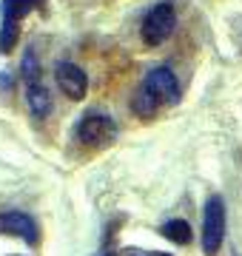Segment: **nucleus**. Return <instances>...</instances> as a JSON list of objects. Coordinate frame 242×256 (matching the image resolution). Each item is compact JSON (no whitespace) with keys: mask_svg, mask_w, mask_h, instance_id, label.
<instances>
[{"mask_svg":"<svg viewBox=\"0 0 242 256\" xmlns=\"http://www.w3.org/2000/svg\"><path fill=\"white\" fill-rule=\"evenodd\" d=\"M106 256H117V254H106Z\"/></svg>","mask_w":242,"mask_h":256,"instance_id":"15","label":"nucleus"},{"mask_svg":"<svg viewBox=\"0 0 242 256\" xmlns=\"http://www.w3.org/2000/svg\"><path fill=\"white\" fill-rule=\"evenodd\" d=\"M54 80H57V86L63 88V94L68 97V100H83L86 97V86H88V80H86V72L80 68V66L57 63L54 66Z\"/></svg>","mask_w":242,"mask_h":256,"instance_id":"6","label":"nucleus"},{"mask_svg":"<svg viewBox=\"0 0 242 256\" xmlns=\"http://www.w3.org/2000/svg\"><path fill=\"white\" fill-rule=\"evenodd\" d=\"M160 234H162L168 242H174V245H191V239H194L191 225H188L186 220H168V222H162Z\"/></svg>","mask_w":242,"mask_h":256,"instance_id":"10","label":"nucleus"},{"mask_svg":"<svg viewBox=\"0 0 242 256\" xmlns=\"http://www.w3.org/2000/svg\"><path fill=\"white\" fill-rule=\"evenodd\" d=\"M122 256H151L148 250H140V248H126V254Z\"/></svg>","mask_w":242,"mask_h":256,"instance_id":"13","label":"nucleus"},{"mask_svg":"<svg viewBox=\"0 0 242 256\" xmlns=\"http://www.w3.org/2000/svg\"><path fill=\"white\" fill-rule=\"evenodd\" d=\"M174 26H177V12L171 3H157L146 12L142 18V26H140V34H142V43L146 46H160L166 43L168 37L174 34Z\"/></svg>","mask_w":242,"mask_h":256,"instance_id":"2","label":"nucleus"},{"mask_svg":"<svg viewBox=\"0 0 242 256\" xmlns=\"http://www.w3.org/2000/svg\"><path fill=\"white\" fill-rule=\"evenodd\" d=\"M20 74H23V82H40V63L34 57V48H28L23 54V63H20Z\"/></svg>","mask_w":242,"mask_h":256,"instance_id":"12","label":"nucleus"},{"mask_svg":"<svg viewBox=\"0 0 242 256\" xmlns=\"http://www.w3.org/2000/svg\"><path fill=\"white\" fill-rule=\"evenodd\" d=\"M160 106H162V102H160L157 97H154V94H151L148 88H146V86H140V88H137V94L131 97V111H134V114H137L140 120L154 117Z\"/></svg>","mask_w":242,"mask_h":256,"instance_id":"9","label":"nucleus"},{"mask_svg":"<svg viewBox=\"0 0 242 256\" xmlns=\"http://www.w3.org/2000/svg\"><path fill=\"white\" fill-rule=\"evenodd\" d=\"M18 37H20V23H6L0 26V54H12V48L18 46Z\"/></svg>","mask_w":242,"mask_h":256,"instance_id":"11","label":"nucleus"},{"mask_svg":"<svg viewBox=\"0 0 242 256\" xmlns=\"http://www.w3.org/2000/svg\"><path fill=\"white\" fill-rule=\"evenodd\" d=\"M0 234H3V236H20L32 248L40 242L38 222L32 220L28 214H23V210H3V214H0Z\"/></svg>","mask_w":242,"mask_h":256,"instance_id":"4","label":"nucleus"},{"mask_svg":"<svg viewBox=\"0 0 242 256\" xmlns=\"http://www.w3.org/2000/svg\"><path fill=\"white\" fill-rule=\"evenodd\" d=\"M46 0H0V12H3V20L6 23H20L28 12L40 9Z\"/></svg>","mask_w":242,"mask_h":256,"instance_id":"8","label":"nucleus"},{"mask_svg":"<svg viewBox=\"0 0 242 256\" xmlns=\"http://www.w3.org/2000/svg\"><path fill=\"white\" fill-rule=\"evenodd\" d=\"M142 86H146L160 102H166V106H174V102L180 100V82H177V77H174V72L166 68V66L151 68V72L146 74Z\"/></svg>","mask_w":242,"mask_h":256,"instance_id":"5","label":"nucleus"},{"mask_svg":"<svg viewBox=\"0 0 242 256\" xmlns=\"http://www.w3.org/2000/svg\"><path fill=\"white\" fill-rule=\"evenodd\" d=\"M74 137L80 140L83 146H92V148L108 146V142H114V137H117V122H114L108 114L92 111V114H83V117L77 120Z\"/></svg>","mask_w":242,"mask_h":256,"instance_id":"3","label":"nucleus"},{"mask_svg":"<svg viewBox=\"0 0 242 256\" xmlns=\"http://www.w3.org/2000/svg\"><path fill=\"white\" fill-rule=\"evenodd\" d=\"M26 102H28V108H32V114L40 117V120L52 111V94H48V88L43 86V80L28 82L26 86Z\"/></svg>","mask_w":242,"mask_h":256,"instance_id":"7","label":"nucleus"},{"mask_svg":"<svg viewBox=\"0 0 242 256\" xmlns=\"http://www.w3.org/2000/svg\"><path fill=\"white\" fill-rule=\"evenodd\" d=\"M151 256H171V254H151Z\"/></svg>","mask_w":242,"mask_h":256,"instance_id":"14","label":"nucleus"},{"mask_svg":"<svg viewBox=\"0 0 242 256\" xmlns=\"http://www.w3.org/2000/svg\"><path fill=\"white\" fill-rule=\"evenodd\" d=\"M225 239V200L211 194L202 210V250L205 256H216Z\"/></svg>","mask_w":242,"mask_h":256,"instance_id":"1","label":"nucleus"}]
</instances>
